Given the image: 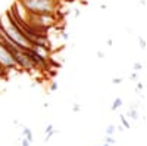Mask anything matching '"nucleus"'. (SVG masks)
Here are the masks:
<instances>
[{"mask_svg":"<svg viewBox=\"0 0 147 146\" xmlns=\"http://www.w3.org/2000/svg\"><path fill=\"white\" fill-rule=\"evenodd\" d=\"M0 28L3 30L5 35L10 41H13L21 49H25V50L27 49H31L30 37L25 34V31L16 24L13 16L10 15V10H7L6 14H3L2 16H0Z\"/></svg>","mask_w":147,"mask_h":146,"instance_id":"f257e3e1","label":"nucleus"},{"mask_svg":"<svg viewBox=\"0 0 147 146\" xmlns=\"http://www.w3.org/2000/svg\"><path fill=\"white\" fill-rule=\"evenodd\" d=\"M107 44H109V46H112V44H113V41H112V39H109V40H107Z\"/></svg>","mask_w":147,"mask_h":146,"instance_id":"412c9836","label":"nucleus"},{"mask_svg":"<svg viewBox=\"0 0 147 146\" xmlns=\"http://www.w3.org/2000/svg\"><path fill=\"white\" fill-rule=\"evenodd\" d=\"M122 81H124V77H113L112 78V83L115 84V86H119Z\"/></svg>","mask_w":147,"mask_h":146,"instance_id":"f8f14e48","label":"nucleus"},{"mask_svg":"<svg viewBox=\"0 0 147 146\" xmlns=\"http://www.w3.org/2000/svg\"><path fill=\"white\" fill-rule=\"evenodd\" d=\"M72 111H74V112H78V111H81V106H80L78 103H75V105H74V108H72Z\"/></svg>","mask_w":147,"mask_h":146,"instance_id":"a211bd4d","label":"nucleus"},{"mask_svg":"<svg viewBox=\"0 0 147 146\" xmlns=\"http://www.w3.org/2000/svg\"><path fill=\"white\" fill-rule=\"evenodd\" d=\"M136 83H137V84H136V92L141 94V92H143V87H144V86H143V83H141V81H136Z\"/></svg>","mask_w":147,"mask_h":146,"instance_id":"ddd939ff","label":"nucleus"},{"mask_svg":"<svg viewBox=\"0 0 147 146\" xmlns=\"http://www.w3.org/2000/svg\"><path fill=\"white\" fill-rule=\"evenodd\" d=\"M138 74H140V72H136V71H132V74L128 77L131 81H138Z\"/></svg>","mask_w":147,"mask_h":146,"instance_id":"4468645a","label":"nucleus"},{"mask_svg":"<svg viewBox=\"0 0 147 146\" xmlns=\"http://www.w3.org/2000/svg\"><path fill=\"white\" fill-rule=\"evenodd\" d=\"M124 105V101H122V97H115V101H113V103H112V111H118V109Z\"/></svg>","mask_w":147,"mask_h":146,"instance_id":"423d86ee","label":"nucleus"},{"mask_svg":"<svg viewBox=\"0 0 147 146\" xmlns=\"http://www.w3.org/2000/svg\"><path fill=\"white\" fill-rule=\"evenodd\" d=\"M22 137H25V139H28L31 143L34 142V136H32V130L31 128H28V127H24V130H22Z\"/></svg>","mask_w":147,"mask_h":146,"instance_id":"39448f33","label":"nucleus"},{"mask_svg":"<svg viewBox=\"0 0 147 146\" xmlns=\"http://www.w3.org/2000/svg\"><path fill=\"white\" fill-rule=\"evenodd\" d=\"M31 15H56L60 0H21Z\"/></svg>","mask_w":147,"mask_h":146,"instance_id":"f03ea898","label":"nucleus"},{"mask_svg":"<svg viewBox=\"0 0 147 146\" xmlns=\"http://www.w3.org/2000/svg\"><path fill=\"white\" fill-rule=\"evenodd\" d=\"M115 130H116L115 126H113V124H110V126L107 127V130H106V134H107V136H112L113 133H115Z\"/></svg>","mask_w":147,"mask_h":146,"instance_id":"9d476101","label":"nucleus"},{"mask_svg":"<svg viewBox=\"0 0 147 146\" xmlns=\"http://www.w3.org/2000/svg\"><path fill=\"white\" fill-rule=\"evenodd\" d=\"M57 89H59L57 81H52V83H50V92H56Z\"/></svg>","mask_w":147,"mask_h":146,"instance_id":"2eb2a0df","label":"nucleus"},{"mask_svg":"<svg viewBox=\"0 0 147 146\" xmlns=\"http://www.w3.org/2000/svg\"><path fill=\"white\" fill-rule=\"evenodd\" d=\"M44 133H46V137H44V140H46V142H49V140H50V137H52L53 134H56V133H57V130H55V127H53L52 124H49V126L46 127Z\"/></svg>","mask_w":147,"mask_h":146,"instance_id":"20e7f679","label":"nucleus"},{"mask_svg":"<svg viewBox=\"0 0 147 146\" xmlns=\"http://www.w3.org/2000/svg\"><path fill=\"white\" fill-rule=\"evenodd\" d=\"M106 143L112 146V145H115V139H113L112 136H107V139H106Z\"/></svg>","mask_w":147,"mask_h":146,"instance_id":"f3484780","label":"nucleus"},{"mask_svg":"<svg viewBox=\"0 0 147 146\" xmlns=\"http://www.w3.org/2000/svg\"><path fill=\"white\" fill-rule=\"evenodd\" d=\"M119 118H121V123H122V127H124V128H129V127H131V126H129V123H128V120L125 118V115H124V114H122Z\"/></svg>","mask_w":147,"mask_h":146,"instance_id":"6e6552de","label":"nucleus"},{"mask_svg":"<svg viewBox=\"0 0 147 146\" xmlns=\"http://www.w3.org/2000/svg\"><path fill=\"white\" fill-rule=\"evenodd\" d=\"M138 44H140V49H143V50H144V49L147 47V43H146V40H144L143 37H140V35H138Z\"/></svg>","mask_w":147,"mask_h":146,"instance_id":"9b49d317","label":"nucleus"},{"mask_svg":"<svg viewBox=\"0 0 147 146\" xmlns=\"http://www.w3.org/2000/svg\"><path fill=\"white\" fill-rule=\"evenodd\" d=\"M81 15V10L80 9H75V14H74V16H75V18H78Z\"/></svg>","mask_w":147,"mask_h":146,"instance_id":"6ab92c4d","label":"nucleus"},{"mask_svg":"<svg viewBox=\"0 0 147 146\" xmlns=\"http://www.w3.org/2000/svg\"><path fill=\"white\" fill-rule=\"evenodd\" d=\"M103 146H110V145H107V143H103Z\"/></svg>","mask_w":147,"mask_h":146,"instance_id":"5701e85b","label":"nucleus"},{"mask_svg":"<svg viewBox=\"0 0 147 146\" xmlns=\"http://www.w3.org/2000/svg\"><path fill=\"white\" fill-rule=\"evenodd\" d=\"M127 117H131L132 120H138V111H137V106H131L129 111H127Z\"/></svg>","mask_w":147,"mask_h":146,"instance_id":"0eeeda50","label":"nucleus"},{"mask_svg":"<svg viewBox=\"0 0 147 146\" xmlns=\"http://www.w3.org/2000/svg\"><path fill=\"white\" fill-rule=\"evenodd\" d=\"M143 69V65L140 64V62H134L132 64V71H136V72H140Z\"/></svg>","mask_w":147,"mask_h":146,"instance_id":"1a4fd4ad","label":"nucleus"},{"mask_svg":"<svg viewBox=\"0 0 147 146\" xmlns=\"http://www.w3.org/2000/svg\"><path fill=\"white\" fill-rule=\"evenodd\" d=\"M97 56H99V58H105V53L99 50V52H97Z\"/></svg>","mask_w":147,"mask_h":146,"instance_id":"aec40b11","label":"nucleus"},{"mask_svg":"<svg viewBox=\"0 0 147 146\" xmlns=\"http://www.w3.org/2000/svg\"><path fill=\"white\" fill-rule=\"evenodd\" d=\"M0 67L5 68L6 71L9 69H15L16 68V64H15V59H13V55L9 49L0 41Z\"/></svg>","mask_w":147,"mask_h":146,"instance_id":"7ed1b4c3","label":"nucleus"},{"mask_svg":"<svg viewBox=\"0 0 147 146\" xmlns=\"http://www.w3.org/2000/svg\"><path fill=\"white\" fill-rule=\"evenodd\" d=\"M140 5H141V6H144V5H146V2H144V0H140Z\"/></svg>","mask_w":147,"mask_h":146,"instance_id":"4be33fe9","label":"nucleus"},{"mask_svg":"<svg viewBox=\"0 0 147 146\" xmlns=\"http://www.w3.org/2000/svg\"><path fill=\"white\" fill-rule=\"evenodd\" d=\"M21 146H31V142L28 139H25V137H22L21 139Z\"/></svg>","mask_w":147,"mask_h":146,"instance_id":"dca6fc26","label":"nucleus"}]
</instances>
